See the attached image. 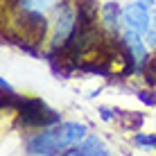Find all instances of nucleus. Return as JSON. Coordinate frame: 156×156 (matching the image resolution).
Here are the masks:
<instances>
[{
  "mask_svg": "<svg viewBox=\"0 0 156 156\" xmlns=\"http://www.w3.org/2000/svg\"><path fill=\"white\" fill-rule=\"evenodd\" d=\"M86 125L82 122H59L55 127H45L43 131H36L34 136L27 138L25 152L36 154V156H55V154H66L73 145L86 138Z\"/></svg>",
  "mask_w": 156,
  "mask_h": 156,
  "instance_id": "f257e3e1",
  "label": "nucleus"
},
{
  "mask_svg": "<svg viewBox=\"0 0 156 156\" xmlns=\"http://www.w3.org/2000/svg\"><path fill=\"white\" fill-rule=\"evenodd\" d=\"M59 122H61V115L39 98H23L20 106L16 109V125L23 129H45Z\"/></svg>",
  "mask_w": 156,
  "mask_h": 156,
  "instance_id": "f03ea898",
  "label": "nucleus"
},
{
  "mask_svg": "<svg viewBox=\"0 0 156 156\" xmlns=\"http://www.w3.org/2000/svg\"><path fill=\"white\" fill-rule=\"evenodd\" d=\"M52 48L63 45L77 30V7L73 9L70 2H61L55 9V20H52Z\"/></svg>",
  "mask_w": 156,
  "mask_h": 156,
  "instance_id": "7ed1b4c3",
  "label": "nucleus"
},
{
  "mask_svg": "<svg viewBox=\"0 0 156 156\" xmlns=\"http://www.w3.org/2000/svg\"><path fill=\"white\" fill-rule=\"evenodd\" d=\"M122 23H125L127 30H133L138 34H147L149 32V23H152V16H149V9L143 7L140 2H131L122 9Z\"/></svg>",
  "mask_w": 156,
  "mask_h": 156,
  "instance_id": "20e7f679",
  "label": "nucleus"
},
{
  "mask_svg": "<svg viewBox=\"0 0 156 156\" xmlns=\"http://www.w3.org/2000/svg\"><path fill=\"white\" fill-rule=\"evenodd\" d=\"M66 154L68 156H98V154L106 156L109 149H106V145L102 143L98 136H88V138H84V140H79L77 145H73Z\"/></svg>",
  "mask_w": 156,
  "mask_h": 156,
  "instance_id": "39448f33",
  "label": "nucleus"
},
{
  "mask_svg": "<svg viewBox=\"0 0 156 156\" xmlns=\"http://www.w3.org/2000/svg\"><path fill=\"white\" fill-rule=\"evenodd\" d=\"M102 27L104 32H109V34H120V27L125 23H122V9L118 7L115 2H106L104 7H102Z\"/></svg>",
  "mask_w": 156,
  "mask_h": 156,
  "instance_id": "423d86ee",
  "label": "nucleus"
},
{
  "mask_svg": "<svg viewBox=\"0 0 156 156\" xmlns=\"http://www.w3.org/2000/svg\"><path fill=\"white\" fill-rule=\"evenodd\" d=\"M120 125L127 131H136L143 125V115H133V113H120Z\"/></svg>",
  "mask_w": 156,
  "mask_h": 156,
  "instance_id": "0eeeda50",
  "label": "nucleus"
},
{
  "mask_svg": "<svg viewBox=\"0 0 156 156\" xmlns=\"http://www.w3.org/2000/svg\"><path fill=\"white\" fill-rule=\"evenodd\" d=\"M145 82L147 86H156V55L149 57V63L145 68Z\"/></svg>",
  "mask_w": 156,
  "mask_h": 156,
  "instance_id": "6e6552de",
  "label": "nucleus"
},
{
  "mask_svg": "<svg viewBox=\"0 0 156 156\" xmlns=\"http://www.w3.org/2000/svg\"><path fill=\"white\" fill-rule=\"evenodd\" d=\"M145 36H147V45L156 52V9L152 12V23H149V32H147Z\"/></svg>",
  "mask_w": 156,
  "mask_h": 156,
  "instance_id": "1a4fd4ad",
  "label": "nucleus"
},
{
  "mask_svg": "<svg viewBox=\"0 0 156 156\" xmlns=\"http://www.w3.org/2000/svg\"><path fill=\"white\" fill-rule=\"evenodd\" d=\"M133 143L138 147H154L156 149V136H145V133H136L133 136Z\"/></svg>",
  "mask_w": 156,
  "mask_h": 156,
  "instance_id": "9d476101",
  "label": "nucleus"
},
{
  "mask_svg": "<svg viewBox=\"0 0 156 156\" xmlns=\"http://www.w3.org/2000/svg\"><path fill=\"white\" fill-rule=\"evenodd\" d=\"M55 2H57V0H32V2H30V9H32V12L43 14V12H48Z\"/></svg>",
  "mask_w": 156,
  "mask_h": 156,
  "instance_id": "9b49d317",
  "label": "nucleus"
},
{
  "mask_svg": "<svg viewBox=\"0 0 156 156\" xmlns=\"http://www.w3.org/2000/svg\"><path fill=\"white\" fill-rule=\"evenodd\" d=\"M138 98H140V102L143 104H147V106H156V90L152 88V90H140V93H138Z\"/></svg>",
  "mask_w": 156,
  "mask_h": 156,
  "instance_id": "f8f14e48",
  "label": "nucleus"
},
{
  "mask_svg": "<svg viewBox=\"0 0 156 156\" xmlns=\"http://www.w3.org/2000/svg\"><path fill=\"white\" fill-rule=\"evenodd\" d=\"M100 113H102V120H113V118L120 113V111H111V109H100Z\"/></svg>",
  "mask_w": 156,
  "mask_h": 156,
  "instance_id": "ddd939ff",
  "label": "nucleus"
},
{
  "mask_svg": "<svg viewBox=\"0 0 156 156\" xmlns=\"http://www.w3.org/2000/svg\"><path fill=\"white\" fill-rule=\"evenodd\" d=\"M136 2H140L143 7H147V9H152V5H154V0H136Z\"/></svg>",
  "mask_w": 156,
  "mask_h": 156,
  "instance_id": "4468645a",
  "label": "nucleus"
},
{
  "mask_svg": "<svg viewBox=\"0 0 156 156\" xmlns=\"http://www.w3.org/2000/svg\"><path fill=\"white\" fill-rule=\"evenodd\" d=\"M0 86H2V90H5V93H9V90H12V86L7 84V79H2V82H0Z\"/></svg>",
  "mask_w": 156,
  "mask_h": 156,
  "instance_id": "2eb2a0df",
  "label": "nucleus"
}]
</instances>
